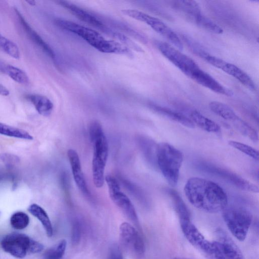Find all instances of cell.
Segmentation results:
<instances>
[{
	"instance_id": "cell-1",
	"label": "cell",
	"mask_w": 259,
	"mask_h": 259,
	"mask_svg": "<svg viewBox=\"0 0 259 259\" xmlns=\"http://www.w3.org/2000/svg\"><path fill=\"white\" fill-rule=\"evenodd\" d=\"M184 190L189 202L204 212L217 213L228 206V198L225 191L211 181L198 177L191 178L185 184Z\"/></svg>"
},
{
	"instance_id": "cell-2",
	"label": "cell",
	"mask_w": 259,
	"mask_h": 259,
	"mask_svg": "<svg viewBox=\"0 0 259 259\" xmlns=\"http://www.w3.org/2000/svg\"><path fill=\"white\" fill-rule=\"evenodd\" d=\"M55 22L59 27L77 35L101 52L130 54L129 49L123 45L116 41L106 39L95 30L63 19H56Z\"/></svg>"
},
{
	"instance_id": "cell-3",
	"label": "cell",
	"mask_w": 259,
	"mask_h": 259,
	"mask_svg": "<svg viewBox=\"0 0 259 259\" xmlns=\"http://www.w3.org/2000/svg\"><path fill=\"white\" fill-rule=\"evenodd\" d=\"M90 140L93 147L92 175L94 185L101 188L104 183V171L108 155V145L102 125L94 121L89 128Z\"/></svg>"
},
{
	"instance_id": "cell-4",
	"label": "cell",
	"mask_w": 259,
	"mask_h": 259,
	"mask_svg": "<svg viewBox=\"0 0 259 259\" xmlns=\"http://www.w3.org/2000/svg\"><path fill=\"white\" fill-rule=\"evenodd\" d=\"M184 156L179 149L167 143L157 145L156 164L167 183L175 187L178 182Z\"/></svg>"
},
{
	"instance_id": "cell-5",
	"label": "cell",
	"mask_w": 259,
	"mask_h": 259,
	"mask_svg": "<svg viewBox=\"0 0 259 259\" xmlns=\"http://www.w3.org/2000/svg\"><path fill=\"white\" fill-rule=\"evenodd\" d=\"M182 231L188 241L210 259H225L219 243L206 239L190 219L180 220Z\"/></svg>"
},
{
	"instance_id": "cell-6",
	"label": "cell",
	"mask_w": 259,
	"mask_h": 259,
	"mask_svg": "<svg viewBox=\"0 0 259 259\" xmlns=\"http://www.w3.org/2000/svg\"><path fill=\"white\" fill-rule=\"evenodd\" d=\"M223 217L232 235L240 241L246 238L252 222V215L247 209L238 206L226 207Z\"/></svg>"
},
{
	"instance_id": "cell-7",
	"label": "cell",
	"mask_w": 259,
	"mask_h": 259,
	"mask_svg": "<svg viewBox=\"0 0 259 259\" xmlns=\"http://www.w3.org/2000/svg\"><path fill=\"white\" fill-rule=\"evenodd\" d=\"M1 245L5 252L18 258H24L27 253H38L44 249L41 243L19 233L5 236L1 241Z\"/></svg>"
},
{
	"instance_id": "cell-8",
	"label": "cell",
	"mask_w": 259,
	"mask_h": 259,
	"mask_svg": "<svg viewBox=\"0 0 259 259\" xmlns=\"http://www.w3.org/2000/svg\"><path fill=\"white\" fill-rule=\"evenodd\" d=\"M105 181L112 201L131 221L138 225L139 220L135 207L129 198L121 191L118 180L112 176L107 175L105 177Z\"/></svg>"
},
{
	"instance_id": "cell-9",
	"label": "cell",
	"mask_w": 259,
	"mask_h": 259,
	"mask_svg": "<svg viewBox=\"0 0 259 259\" xmlns=\"http://www.w3.org/2000/svg\"><path fill=\"white\" fill-rule=\"evenodd\" d=\"M196 166L201 171L220 177L242 190L258 192L257 186L229 170L205 162H198Z\"/></svg>"
},
{
	"instance_id": "cell-10",
	"label": "cell",
	"mask_w": 259,
	"mask_h": 259,
	"mask_svg": "<svg viewBox=\"0 0 259 259\" xmlns=\"http://www.w3.org/2000/svg\"><path fill=\"white\" fill-rule=\"evenodd\" d=\"M157 45L161 53L188 76L189 77L193 72L199 68L198 64L192 59L171 45L161 41Z\"/></svg>"
},
{
	"instance_id": "cell-11",
	"label": "cell",
	"mask_w": 259,
	"mask_h": 259,
	"mask_svg": "<svg viewBox=\"0 0 259 259\" xmlns=\"http://www.w3.org/2000/svg\"><path fill=\"white\" fill-rule=\"evenodd\" d=\"M119 234L123 243L139 255L145 251L144 240L139 232L130 224L124 222L119 227Z\"/></svg>"
},
{
	"instance_id": "cell-12",
	"label": "cell",
	"mask_w": 259,
	"mask_h": 259,
	"mask_svg": "<svg viewBox=\"0 0 259 259\" xmlns=\"http://www.w3.org/2000/svg\"><path fill=\"white\" fill-rule=\"evenodd\" d=\"M140 21L150 26L154 31L169 40L180 51L183 49V44L178 35L160 19L143 13L140 17Z\"/></svg>"
},
{
	"instance_id": "cell-13",
	"label": "cell",
	"mask_w": 259,
	"mask_h": 259,
	"mask_svg": "<svg viewBox=\"0 0 259 259\" xmlns=\"http://www.w3.org/2000/svg\"><path fill=\"white\" fill-rule=\"evenodd\" d=\"M189 77L198 84L218 94L229 97L234 95L232 90L223 85L210 75L200 68L193 72Z\"/></svg>"
},
{
	"instance_id": "cell-14",
	"label": "cell",
	"mask_w": 259,
	"mask_h": 259,
	"mask_svg": "<svg viewBox=\"0 0 259 259\" xmlns=\"http://www.w3.org/2000/svg\"><path fill=\"white\" fill-rule=\"evenodd\" d=\"M67 156L70 164L74 180L81 193L86 197H90L91 193L88 187L77 152L72 149L67 151Z\"/></svg>"
},
{
	"instance_id": "cell-15",
	"label": "cell",
	"mask_w": 259,
	"mask_h": 259,
	"mask_svg": "<svg viewBox=\"0 0 259 259\" xmlns=\"http://www.w3.org/2000/svg\"><path fill=\"white\" fill-rule=\"evenodd\" d=\"M217 235L225 259H245L239 247L225 231L219 229Z\"/></svg>"
},
{
	"instance_id": "cell-16",
	"label": "cell",
	"mask_w": 259,
	"mask_h": 259,
	"mask_svg": "<svg viewBox=\"0 0 259 259\" xmlns=\"http://www.w3.org/2000/svg\"><path fill=\"white\" fill-rule=\"evenodd\" d=\"M57 2L81 21L100 29H105V25L100 20L84 10L66 1H59Z\"/></svg>"
},
{
	"instance_id": "cell-17",
	"label": "cell",
	"mask_w": 259,
	"mask_h": 259,
	"mask_svg": "<svg viewBox=\"0 0 259 259\" xmlns=\"http://www.w3.org/2000/svg\"><path fill=\"white\" fill-rule=\"evenodd\" d=\"M15 12L24 30L29 37L46 54L53 60H55L56 55L49 45L40 37V36L29 25L21 13L15 9Z\"/></svg>"
},
{
	"instance_id": "cell-18",
	"label": "cell",
	"mask_w": 259,
	"mask_h": 259,
	"mask_svg": "<svg viewBox=\"0 0 259 259\" xmlns=\"http://www.w3.org/2000/svg\"><path fill=\"white\" fill-rule=\"evenodd\" d=\"M221 69L235 78L251 91H255V84L252 78L246 72L235 65L225 61Z\"/></svg>"
},
{
	"instance_id": "cell-19",
	"label": "cell",
	"mask_w": 259,
	"mask_h": 259,
	"mask_svg": "<svg viewBox=\"0 0 259 259\" xmlns=\"http://www.w3.org/2000/svg\"><path fill=\"white\" fill-rule=\"evenodd\" d=\"M150 106L156 112L186 127L189 128H194L195 127V124L191 119L182 113L155 104H151Z\"/></svg>"
},
{
	"instance_id": "cell-20",
	"label": "cell",
	"mask_w": 259,
	"mask_h": 259,
	"mask_svg": "<svg viewBox=\"0 0 259 259\" xmlns=\"http://www.w3.org/2000/svg\"><path fill=\"white\" fill-rule=\"evenodd\" d=\"M173 5L176 9L193 22L201 13L199 5L194 1H177Z\"/></svg>"
},
{
	"instance_id": "cell-21",
	"label": "cell",
	"mask_w": 259,
	"mask_h": 259,
	"mask_svg": "<svg viewBox=\"0 0 259 259\" xmlns=\"http://www.w3.org/2000/svg\"><path fill=\"white\" fill-rule=\"evenodd\" d=\"M27 98L39 114L44 116H48L51 114L54 105L48 97L34 94L27 95Z\"/></svg>"
},
{
	"instance_id": "cell-22",
	"label": "cell",
	"mask_w": 259,
	"mask_h": 259,
	"mask_svg": "<svg viewBox=\"0 0 259 259\" xmlns=\"http://www.w3.org/2000/svg\"><path fill=\"white\" fill-rule=\"evenodd\" d=\"M191 119L202 130L209 133L218 134L221 133V127L214 121L202 115L199 112L194 110L190 115Z\"/></svg>"
},
{
	"instance_id": "cell-23",
	"label": "cell",
	"mask_w": 259,
	"mask_h": 259,
	"mask_svg": "<svg viewBox=\"0 0 259 259\" xmlns=\"http://www.w3.org/2000/svg\"><path fill=\"white\" fill-rule=\"evenodd\" d=\"M28 211L37 218L42 224L48 237L53 234V226L50 219L44 208L37 204L33 203L28 208Z\"/></svg>"
},
{
	"instance_id": "cell-24",
	"label": "cell",
	"mask_w": 259,
	"mask_h": 259,
	"mask_svg": "<svg viewBox=\"0 0 259 259\" xmlns=\"http://www.w3.org/2000/svg\"><path fill=\"white\" fill-rule=\"evenodd\" d=\"M209 107L214 113L226 120L232 122L239 117L230 106L223 103L212 101Z\"/></svg>"
},
{
	"instance_id": "cell-25",
	"label": "cell",
	"mask_w": 259,
	"mask_h": 259,
	"mask_svg": "<svg viewBox=\"0 0 259 259\" xmlns=\"http://www.w3.org/2000/svg\"><path fill=\"white\" fill-rule=\"evenodd\" d=\"M166 192L172 199L175 210L178 214L179 220L190 219V211L178 192L172 189H168Z\"/></svg>"
},
{
	"instance_id": "cell-26",
	"label": "cell",
	"mask_w": 259,
	"mask_h": 259,
	"mask_svg": "<svg viewBox=\"0 0 259 259\" xmlns=\"http://www.w3.org/2000/svg\"><path fill=\"white\" fill-rule=\"evenodd\" d=\"M2 69L11 79L18 83L28 84L29 82L27 74L20 68L15 66L7 64L2 67Z\"/></svg>"
},
{
	"instance_id": "cell-27",
	"label": "cell",
	"mask_w": 259,
	"mask_h": 259,
	"mask_svg": "<svg viewBox=\"0 0 259 259\" xmlns=\"http://www.w3.org/2000/svg\"><path fill=\"white\" fill-rule=\"evenodd\" d=\"M0 134L25 140H33V137L26 131L1 122Z\"/></svg>"
},
{
	"instance_id": "cell-28",
	"label": "cell",
	"mask_w": 259,
	"mask_h": 259,
	"mask_svg": "<svg viewBox=\"0 0 259 259\" xmlns=\"http://www.w3.org/2000/svg\"><path fill=\"white\" fill-rule=\"evenodd\" d=\"M232 122L235 128L242 135L247 137L253 142L258 141V136L257 132L248 123L240 118L239 117Z\"/></svg>"
},
{
	"instance_id": "cell-29",
	"label": "cell",
	"mask_w": 259,
	"mask_h": 259,
	"mask_svg": "<svg viewBox=\"0 0 259 259\" xmlns=\"http://www.w3.org/2000/svg\"><path fill=\"white\" fill-rule=\"evenodd\" d=\"M194 22L209 32L215 34L223 33V29L221 26L202 13L196 17Z\"/></svg>"
},
{
	"instance_id": "cell-30",
	"label": "cell",
	"mask_w": 259,
	"mask_h": 259,
	"mask_svg": "<svg viewBox=\"0 0 259 259\" xmlns=\"http://www.w3.org/2000/svg\"><path fill=\"white\" fill-rule=\"evenodd\" d=\"M0 49L10 57L18 59L20 51L17 45L12 40L3 35L0 33Z\"/></svg>"
},
{
	"instance_id": "cell-31",
	"label": "cell",
	"mask_w": 259,
	"mask_h": 259,
	"mask_svg": "<svg viewBox=\"0 0 259 259\" xmlns=\"http://www.w3.org/2000/svg\"><path fill=\"white\" fill-rule=\"evenodd\" d=\"M67 242L63 239L48 249L43 254L44 259H62L66 249Z\"/></svg>"
},
{
	"instance_id": "cell-32",
	"label": "cell",
	"mask_w": 259,
	"mask_h": 259,
	"mask_svg": "<svg viewBox=\"0 0 259 259\" xmlns=\"http://www.w3.org/2000/svg\"><path fill=\"white\" fill-rule=\"evenodd\" d=\"M182 39L191 51L203 59L209 54L197 41L187 35L182 36Z\"/></svg>"
},
{
	"instance_id": "cell-33",
	"label": "cell",
	"mask_w": 259,
	"mask_h": 259,
	"mask_svg": "<svg viewBox=\"0 0 259 259\" xmlns=\"http://www.w3.org/2000/svg\"><path fill=\"white\" fill-rule=\"evenodd\" d=\"M28 215L24 212L17 211L14 213L10 218L11 226L16 230H22L29 224Z\"/></svg>"
},
{
	"instance_id": "cell-34",
	"label": "cell",
	"mask_w": 259,
	"mask_h": 259,
	"mask_svg": "<svg viewBox=\"0 0 259 259\" xmlns=\"http://www.w3.org/2000/svg\"><path fill=\"white\" fill-rule=\"evenodd\" d=\"M229 145L257 161L259 159L258 151L253 147L241 142L230 141Z\"/></svg>"
},
{
	"instance_id": "cell-35",
	"label": "cell",
	"mask_w": 259,
	"mask_h": 259,
	"mask_svg": "<svg viewBox=\"0 0 259 259\" xmlns=\"http://www.w3.org/2000/svg\"><path fill=\"white\" fill-rule=\"evenodd\" d=\"M142 140V148L143 152L146 156L148 160L152 162H154L156 164V150L157 145L148 139H141Z\"/></svg>"
},
{
	"instance_id": "cell-36",
	"label": "cell",
	"mask_w": 259,
	"mask_h": 259,
	"mask_svg": "<svg viewBox=\"0 0 259 259\" xmlns=\"http://www.w3.org/2000/svg\"><path fill=\"white\" fill-rule=\"evenodd\" d=\"M81 228L80 223L75 221L72 224L71 229V242L73 245H77L81 238Z\"/></svg>"
},
{
	"instance_id": "cell-37",
	"label": "cell",
	"mask_w": 259,
	"mask_h": 259,
	"mask_svg": "<svg viewBox=\"0 0 259 259\" xmlns=\"http://www.w3.org/2000/svg\"><path fill=\"white\" fill-rule=\"evenodd\" d=\"M0 159L9 167H13L19 162V158L17 155L7 153L1 154Z\"/></svg>"
},
{
	"instance_id": "cell-38",
	"label": "cell",
	"mask_w": 259,
	"mask_h": 259,
	"mask_svg": "<svg viewBox=\"0 0 259 259\" xmlns=\"http://www.w3.org/2000/svg\"><path fill=\"white\" fill-rule=\"evenodd\" d=\"M109 259H123L121 251L116 244L112 245L110 248Z\"/></svg>"
},
{
	"instance_id": "cell-39",
	"label": "cell",
	"mask_w": 259,
	"mask_h": 259,
	"mask_svg": "<svg viewBox=\"0 0 259 259\" xmlns=\"http://www.w3.org/2000/svg\"><path fill=\"white\" fill-rule=\"evenodd\" d=\"M9 91L5 86L0 83V95L6 96L9 95Z\"/></svg>"
},
{
	"instance_id": "cell-40",
	"label": "cell",
	"mask_w": 259,
	"mask_h": 259,
	"mask_svg": "<svg viewBox=\"0 0 259 259\" xmlns=\"http://www.w3.org/2000/svg\"><path fill=\"white\" fill-rule=\"evenodd\" d=\"M27 4L30 6H34L36 4L35 1L32 0H28L26 1Z\"/></svg>"
},
{
	"instance_id": "cell-41",
	"label": "cell",
	"mask_w": 259,
	"mask_h": 259,
	"mask_svg": "<svg viewBox=\"0 0 259 259\" xmlns=\"http://www.w3.org/2000/svg\"><path fill=\"white\" fill-rule=\"evenodd\" d=\"M173 259H193V258L183 257H175L174 258H173Z\"/></svg>"
}]
</instances>
